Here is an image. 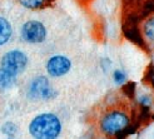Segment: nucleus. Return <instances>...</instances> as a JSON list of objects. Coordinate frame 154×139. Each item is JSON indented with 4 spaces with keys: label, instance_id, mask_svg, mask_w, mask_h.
Listing matches in <instances>:
<instances>
[{
    "label": "nucleus",
    "instance_id": "obj_1",
    "mask_svg": "<svg viewBox=\"0 0 154 139\" xmlns=\"http://www.w3.org/2000/svg\"><path fill=\"white\" fill-rule=\"evenodd\" d=\"M29 133L34 139H58L61 133V122L53 113H42L32 119Z\"/></svg>",
    "mask_w": 154,
    "mask_h": 139
},
{
    "label": "nucleus",
    "instance_id": "obj_2",
    "mask_svg": "<svg viewBox=\"0 0 154 139\" xmlns=\"http://www.w3.org/2000/svg\"><path fill=\"white\" fill-rule=\"evenodd\" d=\"M130 123L132 120L124 110L113 108L103 114L99 122V127L103 134L106 137H114V139H117L130 125Z\"/></svg>",
    "mask_w": 154,
    "mask_h": 139
},
{
    "label": "nucleus",
    "instance_id": "obj_3",
    "mask_svg": "<svg viewBox=\"0 0 154 139\" xmlns=\"http://www.w3.org/2000/svg\"><path fill=\"white\" fill-rule=\"evenodd\" d=\"M29 63L28 55L19 49H13L6 51L0 59V68L10 73L15 76H18L26 69Z\"/></svg>",
    "mask_w": 154,
    "mask_h": 139
},
{
    "label": "nucleus",
    "instance_id": "obj_4",
    "mask_svg": "<svg viewBox=\"0 0 154 139\" xmlns=\"http://www.w3.org/2000/svg\"><path fill=\"white\" fill-rule=\"evenodd\" d=\"M28 97L32 100H51L57 97V91L51 87L47 76L39 75L30 82Z\"/></svg>",
    "mask_w": 154,
    "mask_h": 139
},
{
    "label": "nucleus",
    "instance_id": "obj_5",
    "mask_svg": "<svg viewBox=\"0 0 154 139\" xmlns=\"http://www.w3.org/2000/svg\"><path fill=\"white\" fill-rule=\"evenodd\" d=\"M21 39L29 44H40L47 39V28L39 20H28L20 30Z\"/></svg>",
    "mask_w": 154,
    "mask_h": 139
},
{
    "label": "nucleus",
    "instance_id": "obj_6",
    "mask_svg": "<svg viewBox=\"0 0 154 139\" xmlns=\"http://www.w3.org/2000/svg\"><path fill=\"white\" fill-rule=\"evenodd\" d=\"M47 72L53 78H60L69 73L72 68V61L64 55H54L47 61Z\"/></svg>",
    "mask_w": 154,
    "mask_h": 139
},
{
    "label": "nucleus",
    "instance_id": "obj_7",
    "mask_svg": "<svg viewBox=\"0 0 154 139\" xmlns=\"http://www.w3.org/2000/svg\"><path fill=\"white\" fill-rule=\"evenodd\" d=\"M13 36V26L10 21L4 17H0V46L5 45Z\"/></svg>",
    "mask_w": 154,
    "mask_h": 139
},
{
    "label": "nucleus",
    "instance_id": "obj_8",
    "mask_svg": "<svg viewBox=\"0 0 154 139\" xmlns=\"http://www.w3.org/2000/svg\"><path fill=\"white\" fill-rule=\"evenodd\" d=\"M17 78L18 76L8 73L3 68H0V93L11 89L14 87L15 82H17Z\"/></svg>",
    "mask_w": 154,
    "mask_h": 139
},
{
    "label": "nucleus",
    "instance_id": "obj_9",
    "mask_svg": "<svg viewBox=\"0 0 154 139\" xmlns=\"http://www.w3.org/2000/svg\"><path fill=\"white\" fill-rule=\"evenodd\" d=\"M54 0H18V3L29 10H40L47 8Z\"/></svg>",
    "mask_w": 154,
    "mask_h": 139
},
{
    "label": "nucleus",
    "instance_id": "obj_10",
    "mask_svg": "<svg viewBox=\"0 0 154 139\" xmlns=\"http://www.w3.org/2000/svg\"><path fill=\"white\" fill-rule=\"evenodd\" d=\"M153 13H154V0H145L144 4L140 8L139 13H137V14L140 19H143V18L148 17L149 14H153Z\"/></svg>",
    "mask_w": 154,
    "mask_h": 139
},
{
    "label": "nucleus",
    "instance_id": "obj_11",
    "mask_svg": "<svg viewBox=\"0 0 154 139\" xmlns=\"http://www.w3.org/2000/svg\"><path fill=\"white\" fill-rule=\"evenodd\" d=\"M143 33L147 36V39L154 42V17L147 19L143 25Z\"/></svg>",
    "mask_w": 154,
    "mask_h": 139
},
{
    "label": "nucleus",
    "instance_id": "obj_12",
    "mask_svg": "<svg viewBox=\"0 0 154 139\" xmlns=\"http://www.w3.org/2000/svg\"><path fill=\"white\" fill-rule=\"evenodd\" d=\"M2 133L5 134L6 137H9V138H13L18 133V127L13 122H6L2 125Z\"/></svg>",
    "mask_w": 154,
    "mask_h": 139
},
{
    "label": "nucleus",
    "instance_id": "obj_13",
    "mask_svg": "<svg viewBox=\"0 0 154 139\" xmlns=\"http://www.w3.org/2000/svg\"><path fill=\"white\" fill-rule=\"evenodd\" d=\"M123 91L129 97V98H133V95L135 94V85L134 83H127L124 87H123Z\"/></svg>",
    "mask_w": 154,
    "mask_h": 139
},
{
    "label": "nucleus",
    "instance_id": "obj_14",
    "mask_svg": "<svg viewBox=\"0 0 154 139\" xmlns=\"http://www.w3.org/2000/svg\"><path fill=\"white\" fill-rule=\"evenodd\" d=\"M113 78H114L115 83L122 84V83H124V80L127 79V76H125V74L123 73L122 70H115L114 74H113Z\"/></svg>",
    "mask_w": 154,
    "mask_h": 139
},
{
    "label": "nucleus",
    "instance_id": "obj_15",
    "mask_svg": "<svg viewBox=\"0 0 154 139\" xmlns=\"http://www.w3.org/2000/svg\"><path fill=\"white\" fill-rule=\"evenodd\" d=\"M145 79L149 82V84L154 88V65H150L147 70V76H145Z\"/></svg>",
    "mask_w": 154,
    "mask_h": 139
},
{
    "label": "nucleus",
    "instance_id": "obj_16",
    "mask_svg": "<svg viewBox=\"0 0 154 139\" xmlns=\"http://www.w3.org/2000/svg\"><path fill=\"white\" fill-rule=\"evenodd\" d=\"M9 139H13V138H9Z\"/></svg>",
    "mask_w": 154,
    "mask_h": 139
}]
</instances>
